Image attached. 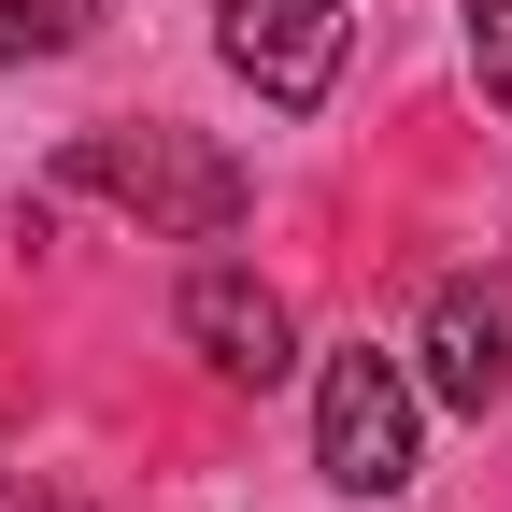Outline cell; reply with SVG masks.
Instances as JSON below:
<instances>
[{"label":"cell","mask_w":512,"mask_h":512,"mask_svg":"<svg viewBox=\"0 0 512 512\" xmlns=\"http://www.w3.org/2000/svg\"><path fill=\"white\" fill-rule=\"evenodd\" d=\"M214 57L271 114H313L342 86V0H214Z\"/></svg>","instance_id":"4"},{"label":"cell","mask_w":512,"mask_h":512,"mask_svg":"<svg viewBox=\"0 0 512 512\" xmlns=\"http://www.w3.org/2000/svg\"><path fill=\"white\" fill-rule=\"evenodd\" d=\"M15 512H86V498H15Z\"/></svg>","instance_id":"8"},{"label":"cell","mask_w":512,"mask_h":512,"mask_svg":"<svg viewBox=\"0 0 512 512\" xmlns=\"http://www.w3.org/2000/svg\"><path fill=\"white\" fill-rule=\"evenodd\" d=\"M57 185H86V200L143 214L171 242H228L242 228V171L200 143V128H86V143L57 157Z\"/></svg>","instance_id":"1"},{"label":"cell","mask_w":512,"mask_h":512,"mask_svg":"<svg viewBox=\"0 0 512 512\" xmlns=\"http://www.w3.org/2000/svg\"><path fill=\"white\" fill-rule=\"evenodd\" d=\"M413 384H427L441 413H470V427L512 399V271H441V285H427Z\"/></svg>","instance_id":"3"},{"label":"cell","mask_w":512,"mask_h":512,"mask_svg":"<svg viewBox=\"0 0 512 512\" xmlns=\"http://www.w3.org/2000/svg\"><path fill=\"white\" fill-rule=\"evenodd\" d=\"M171 328H185V356H200L214 384H285V370H299V313L256 285L242 256H200V271H185Z\"/></svg>","instance_id":"5"},{"label":"cell","mask_w":512,"mask_h":512,"mask_svg":"<svg viewBox=\"0 0 512 512\" xmlns=\"http://www.w3.org/2000/svg\"><path fill=\"white\" fill-rule=\"evenodd\" d=\"M100 29V0H0V72H29V57H72Z\"/></svg>","instance_id":"6"},{"label":"cell","mask_w":512,"mask_h":512,"mask_svg":"<svg viewBox=\"0 0 512 512\" xmlns=\"http://www.w3.org/2000/svg\"><path fill=\"white\" fill-rule=\"evenodd\" d=\"M313 470H328L342 498H413V470H427V384H413V356L342 342L328 370H313Z\"/></svg>","instance_id":"2"},{"label":"cell","mask_w":512,"mask_h":512,"mask_svg":"<svg viewBox=\"0 0 512 512\" xmlns=\"http://www.w3.org/2000/svg\"><path fill=\"white\" fill-rule=\"evenodd\" d=\"M470 72H484V100L512 114V0H470Z\"/></svg>","instance_id":"7"}]
</instances>
